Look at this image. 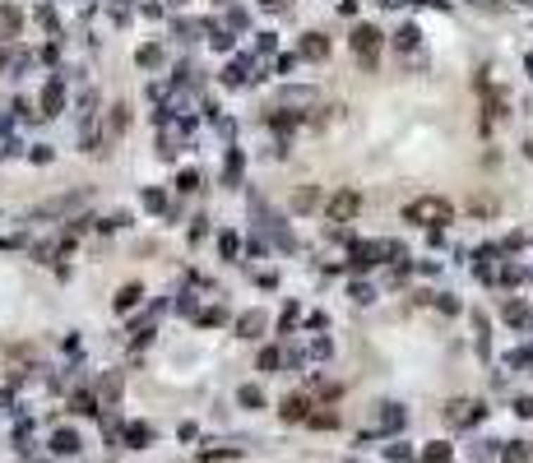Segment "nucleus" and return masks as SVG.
Masks as SVG:
<instances>
[{"instance_id": "obj_4", "label": "nucleus", "mask_w": 533, "mask_h": 463, "mask_svg": "<svg viewBox=\"0 0 533 463\" xmlns=\"http://www.w3.org/2000/svg\"><path fill=\"white\" fill-rule=\"evenodd\" d=\"M357 51H362V56H376V33H371V28H362V33H357Z\"/></svg>"}, {"instance_id": "obj_3", "label": "nucleus", "mask_w": 533, "mask_h": 463, "mask_svg": "<svg viewBox=\"0 0 533 463\" xmlns=\"http://www.w3.org/2000/svg\"><path fill=\"white\" fill-rule=\"evenodd\" d=\"M14 28H19V10H14V5H5V10H0V37H10Z\"/></svg>"}, {"instance_id": "obj_2", "label": "nucleus", "mask_w": 533, "mask_h": 463, "mask_svg": "<svg viewBox=\"0 0 533 463\" xmlns=\"http://www.w3.org/2000/svg\"><path fill=\"white\" fill-rule=\"evenodd\" d=\"M357 204H362V199H357L353 190H344V195H339V199L330 204V213H334V218H353V213H357Z\"/></svg>"}, {"instance_id": "obj_1", "label": "nucleus", "mask_w": 533, "mask_h": 463, "mask_svg": "<svg viewBox=\"0 0 533 463\" xmlns=\"http://www.w3.org/2000/svg\"><path fill=\"white\" fill-rule=\"evenodd\" d=\"M408 218L413 222H445L450 218V204H445V199H418L408 209Z\"/></svg>"}]
</instances>
